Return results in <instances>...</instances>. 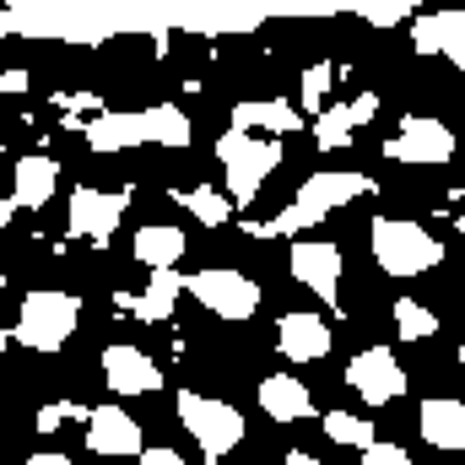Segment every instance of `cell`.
I'll return each instance as SVG.
<instances>
[{
	"mask_svg": "<svg viewBox=\"0 0 465 465\" xmlns=\"http://www.w3.org/2000/svg\"><path fill=\"white\" fill-rule=\"evenodd\" d=\"M325 439L341 444V450H368L379 433H373V417H357V411H325Z\"/></svg>",
	"mask_w": 465,
	"mask_h": 465,
	"instance_id": "cell-26",
	"label": "cell"
},
{
	"mask_svg": "<svg viewBox=\"0 0 465 465\" xmlns=\"http://www.w3.org/2000/svg\"><path fill=\"white\" fill-rule=\"evenodd\" d=\"M260 411H265L271 422H303V417L314 411V401H309L303 379L271 373V379H260Z\"/></svg>",
	"mask_w": 465,
	"mask_h": 465,
	"instance_id": "cell-21",
	"label": "cell"
},
{
	"mask_svg": "<svg viewBox=\"0 0 465 465\" xmlns=\"http://www.w3.org/2000/svg\"><path fill=\"white\" fill-rule=\"evenodd\" d=\"M87 450L104 455V460H124V455H141L146 439H141V422L119 406H93L87 411Z\"/></svg>",
	"mask_w": 465,
	"mask_h": 465,
	"instance_id": "cell-13",
	"label": "cell"
},
{
	"mask_svg": "<svg viewBox=\"0 0 465 465\" xmlns=\"http://www.w3.org/2000/svg\"><path fill=\"white\" fill-rule=\"evenodd\" d=\"M336 76H341V71H336V65H325V60H320V65H309V71H303V93H298V104H303L309 114H320V109H325V93H331V82H336Z\"/></svg>",
	"mask_w": 465,
	"mask_h": 465,
	"instance_id": "cell-30",
	"label": "cell"
},
{
	"mask_svg": "<svg viewBox=\"0 0 465 465\" xmlns=\"http://www.w3.org/2000/svg\"><path fill=\"white\" fill-rule=\"evenodd\" d=\"M232 124L238 130H260V135H292L303 130V104H287V98H243L232 109Z\"/></svg>",
	"mask_w": 465,
	"mask_h": 465,
	"instance_id": "cell-18",
	"label": "cell"
},
{
	"mask_svg": "<svg viewBox=\"0 0 465 465\" xmlns=\"http://www.w3.org/2000/svg\"><path fill=\"white\" fill-rule=\"evenodd\" d=\"M184 249H190L184 228H168V223H146V228H135V238H130V254H135L146 271L179 265V260H184Z\"/></svg>",
	"mask_w": 465,
	"mask_h": 465,
	"instance_id": "cell-22",
	"label": "cell"
},
{
	"mask_svg": "<svg viewBox=\"0 0 465 465\" xmlns=\"http://www.w3.org/2000/svg\"><path fill=\"white\" fill-rule=\"evenodd\" d=\"M460 368H465V347H460Z\"/></svg>",
	"mask_w": 465,
	"mask_h": 465,
	"instance_id": "cell-36",
	"label": "cell"
},
{
	"mask_svg": "<svg viewBox=\"0 0 465 465\" xmlns=\"http://www.w3.org/2000/svg\"><path fill=\"white\" fill-rule=\"evenodd\" d=\"M347 384L368 401V406H390V401L406 395V368L395 362L390 347H362L347 362Z\"/></svg>",
	"mask_w": 465,
	"mask_h": 465,
	"instance_id": "cell-10",
	"label": "cell"
},
{
	"mask_svg": "<svg viewBox=\"0 0 465 465\" xmlns=\"http://www.w3.org/2000/svg\"><path fill=\"white\" fill-rule=\"evenodd\" d=\"M179 292H190V276H179V265H163V271H152V282L141 287V298L130 303V314H135L141 325H163V320L173 314Z\"/></svg>",
	"mask_w": 465,
	"mask_h": 465,
	"instance_id": "cell-20",
	"label": "cell"
},
{
	"mask_svg": "<svg viewBox=\"0 0 465 465\" xmlns=\"http://www.w3.org/2000/svg\"><path fill=\"white\" fill-rule=\"evenodd\" d=\"M411 49L417 54H450L460 65L465 60V5H455V11H417L411 16Z\"/></svg>",
	"mask_w": 465,
	"mask_h": 465,
	"instance_id": "cell-15",
	"label": "cell"
},
{
	"mask_svg": "<svg viewBox=\"0 0 465 465\" xmlns=\"http://www.w3.org/2000/svg\"><path fill=\"white\" fill-rule=\"evenodd\" d=\"M124 206H130L124 190H93V184H82V190H71V217H65V228H71V238H93V243L104 249L119 232V223H124Z\"/></svg>",
	"mask_w": 465,
	"mask_h": 465,
	"instance_id": "cell-9",
	"label": "cell"
},
{
	"mask_svg": "<svg viewBox=\"0 0 465 465\" xmlns=\"http://www.w3.org/2000/svg\"><path fill=\"white\" fill-rule=\"evenodd\" d=\"M104 379L114 395H157L163 390V368L141 347H124V341L104 347Z\"/></svg>",
	"mask_w": 465,
	"mask_h": 465,
	"instance_id": "cell-14",
	"label": "cell"
},
{
	"mask_svg": "<svg viewBox=\"0 0 465 465\" xmlns=\"http://www.w3.org/2000/svg\"><path fill=\"white\" fill-rule=\"evenodd\" d=\"M27 465H65V455H60V450H54V455H49V450H38Z\"/></svg>",
	"mask_w": 465,
	"mask_h": 465,
	"instance_id": "cell-35",
	"label": "cell"
},
{
	"mask_svg": "<svg viewBox=\"0 0 465 465\" xmlns=\"http://www.w3.org/2000/svg\"><path fill=\"white\" fill-rule=\"evenodd\" d=\"M141 465H184V455L168 444H152V450H141Z\"/></svg>",
	"mask_w": 465,
	"mask_h": 465,
	"instance_id": "cell-33",
	"label": "cell"
},
{
	"mask_svg": "<svg viewBox=\"0 0 465 465\" xmlns=\"http://www.w3.org/2000/svg\"><path fill=\"white\" fill-rule=\"evenodd\" d=\"M460 292H465V282H460Z\"/></svg>",
	"mask_w": 465,
	"mask_h": 465,
	"instance_id": "cell-38",
	"label": "cell"
},
{
	"mask_svg": "<svg viewBox=\"0 0 465 465\" xmlns=\"http://www.w3.org/2000/svg\"><path fill=\"white\" fill-rule=\"evenodd\" d=\"M190 298H195L201 309H212L217 320H232V325L254 320V309H260V287H254V276H243V271H232V265L195 271V276H190Z\"/></svg>",
	"mask_w": 465,
	"mask_h": 465,
	"instance_id": "cell-6",
	"label": "cell"
},
{
	"mask_svg": "<svg viewBox=\"0 0 465 465\" xmlns=\"http://www.w3.org/2000/svg\"><path fill=\"white\" fill-rule=\"evenodd\" d=\"M460 76H465V60H460Z\"/></svg>",
	"mask_w": 465,
	"mask_h": 465,
	"instance_id": "cell-37",
	"label": "cell"
},
{
	"mask_svg": "<svg viewBox=\"0 0 465 465\" xmlns=\"http://www.w3.org/2000/svg\"><path fill=\"white\" fill-rule=\"evenodd\" d=\"M357 124H362V119H357V109H351V104L320 109V114H314V146H320V152H341L351 135H357Z\"/></svg>",
	"mask_w": 465,
	"mask_h": 465,
	"instance_id": "cell-24",
	"label": "cell"
},
{
	"mask_svg": "<svg viewBox=\"0 0 465 465\" xmlns=\"http://www.w3.org/2000/svg\"><path fill=\"white\" fill-rule=\"evenodd\" d=\"M368 249H373L379 271L395 276V282H411V276H428V271L444 265V243L411 217H373Z\"/></svg>",
	"mask_w": 465,
	"mask_h": 465,
	"instance_id": "cell-2",
	"label": "cell"
},
{
	"mask_svg": "<svg viewBox=\"0 0 465 465\" xmlns=\"http://www.w3.org/2000/svg\"><path fill=\"white\" fill-rule=\"evenodd\" d=\"M217 163L228 173V195L238 206H249L260 195V184L282 168V146H276V135H260V130H238L232 124L228 135L217 141Z\"/></svg>",
	"mask_w": 465,
	"mask_h": 465,
	"instance_id": "cell-4",
	"label": "cell"
},
{
	"mask_svg": "<svg viewBox=\"0 0 465 465\" xmlns=\"http://www.w3.org/2000/svg\"><path fill=\"white\" fill-rule=\"evenodd\" d=\"M179 206H184L201 228H223L238 201H228V195H223V190H212V184H195V190H184V195H179Z\"/></svg>",
	"mask_w": 465,
	"mask_h": 465,
	"instance_id": "cell-25",
	"label": "cell"
},
{
	"mask_svg": "<svg viewBox=\"0 0 465 465\" xmlns=\"http://www.w3.org/2000/svg\"><path fill=\"white\" fill-rule=\"evenodd\" d=\"M82 135H87V146H93L98 157H114V152H130V146H141V141H146V119L98 109V119H87V124H82Z\"/></svg>",
	"mask_w": 465,
	"mask_h": 465,
	"instance_id": "cell-19",
	"label": "cell"
},
{
	"mask_svg": "<svg viewBox=\"0 0 465 465\" xmlns=\"http://www.w3.org/2000/svg\"><path fill=\"white\" fill-rule=\"evenodd\" d=\"M379 184L368 179V173H336V168H325V173H309L303 184H298V195H292V206L287 212H276L271 223H260V238H298V232H314L331 212H341L351 201H362V195H373Z\"/></svg>",
	"mask_w": 465,
	"mask_h": 465,
	"instance_id": "cell-1",
	"label": "cell"
},
{
	"mask_svg": "<svg viewBox=\"0 0 465 465\" xmlns=\"http://www.w3.org/2000/svg\"><path fill=\"white\" fill-rule=\"evenodd\" d=\"M254 11L271 22V16H341L347 5L341 0H254Z\"/></svg>",
	"mask_w": 465,
	"mask_h": 465,
	"instance_id": "cell-29",
	"label": "cell"
},
{
	"mask_svg": "<svg viewBox=\"0 0 465 465\" xmlns=\"http://www.w3.org/2000/svg\"><path fill=\"white\" fill-rule=\"evenodd\" d=\"M82 325V303L76 292H60V287H33L16 309V341L27 351H60Z\"/></svg>",
	"mask_w": 465,
	"mask_h": 465,
	"instance_id": "cell-3",
	"label": "cell"
},
{
	"mask_svg": "<svg viewBox=\"0 0 465 465\" xmlns=\"http://www.w3.org/2000/svg\"><path fill=\"white\" fill-rule=\"evenodd\" d=\"M93 406H76V401H54V406H44L38 411V433H54L60 422H71V417H87Z\"/></svg>",
	"mask_w": 465,
	"mask_h": 465,
	"instance_id": "cell-31",
	"label": "cell"
},
{
	"mask_svg": "<svg viewBox=\"0 0 465 465\" xmlns=\"http://www.w3.org/2000/svg\"><path fill=\"white\" fill-rule=\"evenodd\" d=\"M384 157L406 163V168H439V163L455 157V130L433 114H406L401 130L384 141Z\"/></svg>",
	"mask_w": 465,
	"mask_h": 465,
	"instance_id": "cell-7",
	"label": "cell"
},
{
	"mask_svg": "<svg viewBox=\"0 0 465 465\" xmlns=\"http://www.w3.org/2000/svg\"><path fill=\"white\" fill-rule=\"evenodd\" d=\"M362 465H411V455H406V444H384V439H373V444L362 450Z\"/></svg>",
	"mask_w": 465,
	"mask_h": 465,
	"instance_id": "cell-32",
	"label": "cell"
},
{
	"mask_svg": "<svg viewBox=\"0 0 465 465\" xmlns=\"http://www.w3.org/2000/svg\"><path fill=\"white\" fill-rule=\"evenodd\" d=\"M265 16L254 11V0H179V27L201 33V38H223V33H254Z\"/></svg>",
	"mask_w": 465,
	"mask_h": 465,
	"instance_id": "cell-11",
	"label": "cell"
},
{
	"mask_svg": "<svg viewBox=\"0 0 465 465\" xmlns=\"http://www.w3.org/2000/svg\"><path fill=\"white\" fill-rule=\"evenodd\" d=\"M390 320H395V331H401V341H428V336L439 331V314H433L428 303H417V298H395V309H390Z\"/></svg>",
	"mask_w": 465,
	"mask_h": 465,
	"instance_id": "cell-28",
	"label": "cell"
},
{
	"mask_svg": "<svg viewBox=\"0 0 465 465\" xmlns=\"http://www.w3.org/2000/svg\"><path fill=\"white\" fill-rule=\"evenodd\" d=\"M141 119H146V141H152V146L184 152V146L195 141V124H190V114H184L179 104H152V109H141Z\"/></svg>",
	"mask_w": 465,
	"mask_h": 465,
	"instance_id": "cell-23",
	"label": "cell"
},
{
	"mask_svg": "<svg viewBox=\"0 0 465 465\" xmlns=\"http://www.w3.org/2000/svg\"><path fill=\"white\" fill-rule=\"evenodd\" d=\"M417 428H422V439H428L433 450H444V455L465 450V401H455V395L422 401V406H417Z\"/></svg>",
	"mask_w": 465,
	"mask_h": 465,
	"instance_id": "cell-17",
	"label": "cell"
},
{
	"mask_svg": "<svg viewBox=\"0 0 465 465\" xmlns=\"http://www.w3.org/2000/svg\"><path fill=\"white\" fill-rule=\"evenodd\" d=\"M54 184H60V157H44V152L16 157V168H11V201L22 212H38L44 201H54Z\"/></svg>",
	"mask_w": 465,
	"mask_h": 465,
	"instance_id": "cell-16",
	"label": "cell"
},
{
	"mask_svg": "<svg viewBox=\"0 0 465 465\" xmlns=\"http://www.w3.org/2000/svg\"><path fill=\"white\" fill-rule=\"evenodd\" d=\"M0 93H5V98H22V93H27V71H22V65H11V71L0 76Z\"/></svg>",
	"mask_w": 465,
	"mask_h": 465,
	"instance_id": "cell-34",
	"label": "cell"
},
{
	"mask_svg": "<svg viewBox=\"0 0 465 465\" xmlns=\"http://www.w3.org/2000/svg\"><path fill=\"white\" fill-rule=\"evenodd\" d=\"M179 422H184V433L201 444L206 460H223V455H232V450L243 444V417H238V406L217 401V395L184 390V395H179Z\"/></svg>",
	"mask_w": 465,
	"mask_h": 465,
	"instance_id": "cell-5",
	"label": "cell"
},
{
	"mask_svg": "<svg viewBox=\"0 0 465 465\" xmlns=\"http://www.w3.org/2000/svg\"><path fill=\"white\" fill-rule=\"evenodd\" d=\"M331 347H336L331 320H320L309 309H292V314L276 320V351L287 362H320V357H331Z\"/></svg>",
	"mask_w": 465,
	"mask_h": 465,
	"instance_id": "cell-12",
	"label": "cell"
},
{
	"mask_svg": "<svg viewBox=\"0 0 465 465\" xmlns=\"http://www.w3.org/2000/svg\"><path fill=\"white\" fill-rule=\"evenodd\" d=\"M287 271H292L298 287H309L314 298L336 303V292H341V249L336 243H325L320 232H298V243L287 254Z\"/></svg>",
	"mask_w": 465,
	"mask_h": 465,
	"instance_id": "cell-8",
	"label": "cell"
},
{
	"mask_svg": "<svg viewBox=\"0 0 465 465\" xmlns=\"http://www.w3.org/2000/svg\"><path fill=\"white\" fill-rule=\"evenodd\" d=\"M347 11H357L368 27H401L406 16H417L428 0H341Z\"/></svg>",
	"mask_w": 465,
	"mask_h": 465,
	"instance_id": "cell-27",
	"label": "cell"
}]
</instances>
